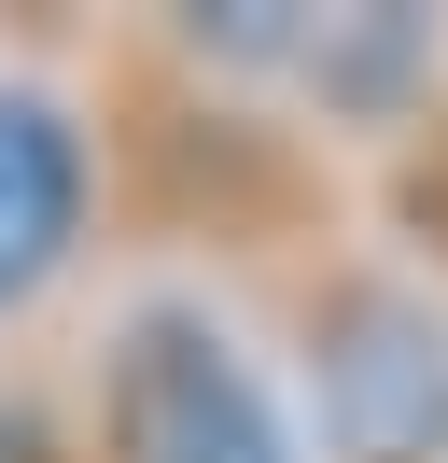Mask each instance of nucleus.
Here are the masks:
<instances>
[{"mask_svg":"<svg viewBox=\"0 0 448 463\" xmlns=\"http://www.w3.org/2000/svg\"><path fill=\"white\" fill-rule=\"evenodd\" d=\"M308 309V393L336 463H448V295L392 267H322Z\"/></svg>","mask_w":448,"mask_h":463,"instance_id":"2","label":"nucleus"},{"mask_svg":"<svg viewBox=\"0 0 448 463\" xmlns=\"http://www.w3.org/2000/svg\"><path fill=\"white\" fill-rule=\"evenodd\" d=\"M98 463H294L210 295H140L98 351Z\"/></svg>","mask_w":448,"mask_h":463,"instance_id":"1","label":"nucleus"},{"mask_svg":"<svg viewBox=\"0 0 448 463\" xmlns=\"http://www.w3.org/2000/svg\"><path fill=\"white\" fill-rule=\"evenodd\" d=\"M0 463H70V435H56L42 407H0Z\"/></svg>","mask_w":448,"mask_h":463,"instance_id":"4","label":"nucleus"},{"mask_svg":"<svg viewBox=\"0 0 448 463\" xmlns=\"http://www.w3.org/2000/svg\"><path fill=\"white\" fill-rule=\"evenodd\" d=\"M84 197H98V155H84L70 99H42V85H0V309H28V295L70 267Z\"/></svg>","mask_w":448,"mask_h":463,"instance_id":"3","label":"nucleus"}]
</instances>
